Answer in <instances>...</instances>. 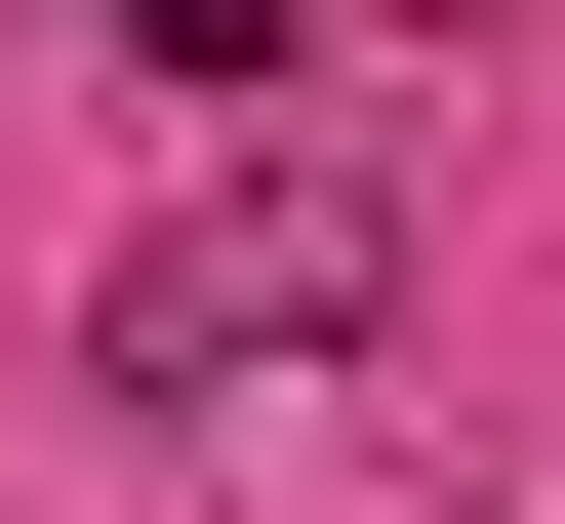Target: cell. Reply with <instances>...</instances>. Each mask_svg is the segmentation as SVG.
Returning a JSON list of instances; mask_svg holds the SVG:
<instances>
[{"mask_svg":"<svg viewBox=\"0 0 565 524\" xmlns=\"http://www.w3.org/2000/svg\"><path fill=\"white\" fill-rule=\"evenodd\" d=\"M82 41H162V82H282V0H82Z\"/></svg>","mask_w":565,"mask_h":524,"instance_id":"obj_2","label":"cell"},{"mask_svg":"<svg viewBox=\"0 0 565 524\" xmlns=\"http://www.w3.org/2000/svg\"><path fill=\"white\" fill-rule=\"evenodd\" d=\"M364 282H404V162H364V121H282V162H202L162 243L82 282V323L162 363V404H243V363H364Z\"/></svg>","mask_w":565,"mask_h":524,"instance_id":"obj_1","label":"cell"}]
</instances>
